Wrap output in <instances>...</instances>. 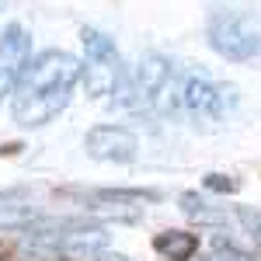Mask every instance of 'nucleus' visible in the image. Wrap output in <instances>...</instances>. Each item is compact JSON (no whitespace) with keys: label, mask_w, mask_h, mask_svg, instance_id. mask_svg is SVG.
Instances as JSON below:
<instances>
[{"label":"nucleus","mask_w":261,"mask_h":261,"mask_svg":"<svg viewBox=\"0 0 261 261\" xmlns=\"http://www.w3.org/2000/svg\"><path fill=\"white\" fill-rule=\"evenodd\" d=\"M35 220L32 209H0V226H24Z\"/></svg>","instance_id":"11"},{"label":"nucleus","mask_w":261,"mask_h":261,"mask_svg":"<svg viewBox=\"0 0 261 261\" xmlns=\"http://www.w3.org/2000/svg\"><path fill=\"white\" fill-rule=\"evenodd\" d=\"M171 84H174V66L157 56V53H150V56H143L140 66H136V73H133V84H129V101L136 105V108H167L171 101H167V91H171Z\"/></svg>","instance_id":"4"},{"label":"nucleus","mask_w":261,"mask_h":261,"mask_svg":"<svg viewBox=\"0 0 261 261\" xmlns=\"http://www.w3.org/2000/svg\"><path fill=\"white\" fill-rule=\"evenodd\" d=\"M205 188H213V192H237V181L223 178V174H209L205 178Z\"/></svg>","instance_id":"12"},{"label":"nucleus","mask_w":261,"mask_h":261,"mask_svg":"<svg viewBox=\"0 0 261 261\" xmlns=\"http://www.w3.org/2000/svg\"><path fill=\"white\" fill-rule=\"evenodd\" d=\"M226 94H233V87H216L205 77H192L181 87V101L192 115H223V108L230 101Z\"/></svg>","instance_id":"7"},{"label":"nucleus","mask_w":261,"mask_h":261,"mask_svg":"<svg viewBox=\"0 0 261 261\" xmlns=\"http://www.w3.org/2000/svg\"><path fill=\"white\" fill-rule=\"evenodd\" d=\"M84 146H87V153H91L94 161H112V164L136 161V150H140L136 136H133L129 129H122V125H94V129L87 133Z\"/></svg>","instance_id":"6"},{"label":"nucleus","mask_w":261,"mask_h":261,"mask_svg":"<svg viewBox=\"0 0 261 261\" xmlns=\"http://www.w3.org/2000/svg\"><path fill=\"white\" fill-rule=\"evenodd\" d=\"M105 241H108L105 230H77V233H66L63 241H56V251L77 261H94L101 254Z\"/></svg>","instance_id":"8"},{"label":"nucleus","mask_w":261,"mask_h":261,"mask_svg":"<svg viewBox=\"0 0 261 261\" xmlns=\"http://www.w3.org/2000/svg\"><path fill=\"white\" fill-rule=\"evenodd\" d=\"M181 209H185L192 220H202V223H223V220H226L223 213H213V209H209L195 192H185V195H181Z\"/></svg>","instance_id":"10"},{"label":"nucleus","mask_w":261,"mask_h":261,"mask_svg":"<svg viewBox=\"0 0 261 261\" xmlns=\"http://www.w3.org/2000/svg\"><path fill=\"white\" fill-rule=\"evenodd\" d=\"M209 45L233 63L261 56V14L254 11H216L209 21Z\"/></svg>","instance_id":"2"},{"label":"nucleus","mask_w":261,"mask_h":261,"mask_svg":"<svg viewBox=\"0 0 261 261\" xmlns=\"http://www.w3.org/2000/svg\"><path fill=\"white\" fill-rule=\"evenodd\" d=\"M84 53H87V63H84V84H87V94L91 98H105L112 94L122 81V60L115 53V42L108 35H101L94 28H84L81 32Z\"/></svg>","instance_id":"3"},{"label":"nucleus","mask_w":261,"mask_h":261,"mask_svg":"<svg viewBox=\"0 0 261 261\" xmlns=\"http://www.w3.org/2000/svg\"><path fill=\"white\" fill-rule=\"evenodd\" d=\"M32 56V39L21 24H4L0 28V98L18 91L21 77L28 70Z\"/></svg>","instance_id":"5"},{"label":"nucleus","mask_w":261,"mask_h":261,"mask_svg":"<svg viewBox=\"0 0 261 261\" xmlns=\"http://www.w3.org/2000/svg\"><path fill=\"white\" fill-rule=\"evenodd\" d=\"M241 220H244V226H247V230H251V233L261 241V213H247V209H244Z\"/></svg>","instance_id":"13"},{"label":"nucleus","mask_w":261,"mask_h":261,"mask_svg":"<svg viewBox=\"0 0 261 261\" xmlns=\"http://www.w3.org/2000/svg\"><path fill=\"white\" fill-rule=\"evenodd\" d=\"M153 251L167 261H192V254L199 251V237L188 230H164L153 237Z\"/></svg>","instance_id":"9"},{"label":"nucleus","mask_w":261,"mask_h":261,"mask_svg":"<svg viewBox=\"0 0 261 261\" xmlns=\"http://www.w3.org/2000/svg\"><path fill=\"white\" fill-rule=\"evenodd\" d=\"M94 261H129V258H125V254H112V251H101Z\"/></svg>","instance_id":"14"},{"label":"nucleus","mask_w":261,"mask_h":261,"mask_svg":"<svg viewBox=\"0 0 261 261\" xmlns=\"http://www.w3.org/2000/svg\"><path fill=\"white\" fill-rule=\"evenodd\" d=\"M81 77H84V63L77 56L60 53V49L39 53L28 63L18 91H14V105H11L14 122L24 129H35V125H45L49 119H56L66 108L70 91Z\"/></svg>","instance_id":"1"}]
</instances>
